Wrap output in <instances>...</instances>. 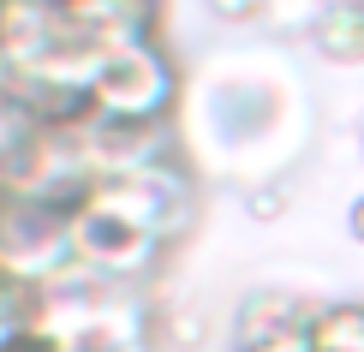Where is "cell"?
<instances>
[{
  "label": "cell",
  "mask_w": 364,
  "mask_h": 352,
  "mask_svg": "<svg viewBox=\"0 0 364 352\" xmlns=\"http://www.w3.org/2000/svg\"><path fill=\"white\" fill-rule=\"evenodd\" d=\"M245 215H257V221H275V215H287V191L281 186H245Z\"/></svg>",
  "instance_id": "cell-11"
},
{
  "label": "cell",
  "mask_w": 364,
  "mask_h": 352,
  "mask_svg": "<svg viewBox=\"0 0 364 352\" xmlns=\"http://www.w3.org/2000/svg\"><path fill=\"white\" fill-rule=\"evenodd\" d=\"M263 6L269 0H203V12L221 24H251V18H263Z\"/></svg>",
  "instance_id": "cell-13"
},
{
  "label": "cell",
  "mask_w": 364,
  "mask_h": 352,
  "mask_svg": "<svg viewBox=\"0 0 364 352\" xmlns=\"http://www.w3.org/2000/svg\"><path fill=\"white\" fill-rule=\"evenodd\" d=\"M311 316H316V304H305L299 293H287V287H257V293L239 299V316H233L239 352L275 341V334H287V329H305Z\"/></svg>",
  "instance_id": "cell-6"
},
{
  "label": "cell",
  "mask_w": 364,
  "mask_h": 352,
  "mask_svg": "<svg viewBox=\"0 0 364 352\" xmlns=\"http://www.w3.org/2000/svg\"><path fill=\"white\" fill-rule=\"evenodd\" d=\"M179 66L156 36H138L126 48H114L102 60L96 84H90V114L114 119V126H168L179 108Z\"/></svg>",
  "instance_id": "cell-1"
},
{
  "label": "cell",
  "mask_w": 364,
  "mask_h": 352,
  "mask_svg": "<svg viewBox=\"0 0 364 352\" xmlns=\"http://www.w3.org/2000/svg\"><path fill=\"white\" fill-rule=\"evenodd\" d=\"M30 346V293L12 281H0V352Z\"/></svg>",
  "instance_id": "cell-10"
},
{
  "label": "cell",
  "mask_w": 364,
  "mask_h": 352,
  "mask_svg": "<svg viewBox=\"0 0 364 352\" xmlns=\"http://www.w3.org/2000/svg\"><path fill=\"white\" fill-rule=\"evenodd\" d=\"M346 233L364 245V197H353V209H346Z\"/></svg>",
  "instance_id": "cell-15"
},
{
  "label": "cell",
  "mask_w": 364,
  "mask_h": 352,
  "mask_svg": "<svg viewBox=\"0 0 364 352\" xmlns=\"http://www.w3.org/2000/svg\"><path fill=\"white\" fill-rule=\"evenodd\" d=\"M311 48L335 66H364V0H328L311 18Z\"/></svg>",
  "instance_id": "cell-7"
},
{
  "label": "cell",
  "mask_w": 364,
  "mask_h": 352,
  "mask_svg": "<svg viewBox=\"0 0 364 352\" xmlns=\"http://www.w3.org/2000/svg\"><path fill=\"white\" fill-rule=\"evenodd\" d=\"M358 137H364V126H358Z\"/></svg>",
  "instance_id": "cell-16"
},
{
  "label": "cell",
  "mask_w": 364,
  "mask_h": 352,
  "mask_svg": "<svg viewBox=\"0 0 364 352\" xmlns=\"http://www.w3.org/2000/svg\"><path fill=\"white\" fill-rule=\"evenodd\" d=\"M245 352H311V323L287 329V334H275V341H263V346H245Z\"/></svg>",
  "instance_id": "cell-14"
},
{
  "label": "cell",
  "mask_w": 364,
  "mask_h": 352,
  "mask_svg": "<svg viewBox=\"0 0 364 352\" xmlns=\"http://www.w3.org/2000/svg\"><path fill=\"white\" fill-rule=\"evenodd\" d=\"M30 126H36V119L24 114V102H18V96H0V156H6V149L18 144Z\"/></svg>",
  "instance_id": "cell-12"
},
{
  "label": "cell",
  "mask_w": 364,
  "mask_h": 352,
  "mask_svg": "<svg viewBox=\"0 0 364 352\" xmlns=\"http://www.w3.org/2000/svg\"><path fill=\"white\" fill-rule=\"evenodd\" d=\"M72 137H78V156H84V174L90 186L102 179H119V174H138V167H156L179 156L168 126H114V119H96V114H78L72 119Z\"/></svg>",
  "instance_id": "cell-5"
},
{
  "label": "cell",
  "mask_w": 364,
  "mask_h": 352,
  "mask_svg": "<svg viewBox=\"0 0 364 352\" xmlns=\"http://www.w3.org/2000/svg\"><path fill=\"white\" fill-rule=\"evenodd\" d=\"M66 233H72V263H84L90 274H102V281L114 287H138L149 274L161 269V257H168V245L149 239L138 221H126L119 209H108L96 191H84L78 203L66 209Z\"/></svg>",
  "instance_id": "cell-2"
},
{
  "label": "cell",
  "mask_w": 364,
  "mask_h": 352,
  "mask_svg": "<svg viewBox=\"0 0 364 352\" xmlns=\"http://www.w3.org/2000/svg\"><path fill=\"white\" fill-rule=\"evenodd\" d=\"M60 269H72L66 209H54V203H0V281L36 293Z\"/></svg>",
  "instance_id": "cell-4"
},
{
  "label": "cell",
  "mask_w": 364,
  "mask_h": 352,
  "mask_svg": "<svg viewBox=\"0 0 364 352\" xmlns=\"http://www.w3.org/2000/svg\"><path fill=\"white\" fill-rule=\"evenodd\" d=\"M311 352H364V304H316Z\"/></svg>",
  "instance_id": "cell-8"
},
{
  "label": "cell",
  "mask_w": 364,
  "mask_h": 352,
  "mask_svg": "<svg viewBox=\"0 0 364 352\" xmlns=\"http://www.w3.org/2000/svg\"><path fill=\"white\" fill-rule=\"evenodd\" d=\"M156 341L173 346V352H191L209 341V311L203 304H168V311L156 316Z\"/></svg>",
  "instance_id": "cell-9"
},
{
  "label": "cell",
  "mask_w": 364,
  "mask_h": 352,
  "mask_svg": "<svg viewBox=\"0 0 364 352\" xmlns=\"http://www.w3.org/2000/svg\"><path fill=\"white\" fill-rule=\"evenodd\" d=\"M108 209H119L126 221H138L149 239L161 245H179L197 227V209H203V191H197V174L179 156L156 161V167H138V174H119V179H102L90 186Z\"/></svg>",
  "instance_id": "cell-3"
}]
</instances>
